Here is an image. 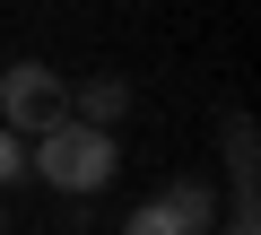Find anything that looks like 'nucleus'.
Returning a JSON list of instances; mask_svg holds the SVG:
<instances>
[{
  "label": "nucleus",
  "mask_w": 261,
  "mask_h": 235,
  "mask_svg": "<svg viewBox=\"0 0 261 235\" xmlns=\"http://www.w3.org/2000/svg\"><path fill=\"white\" fill-rule=\"evenodd\" d=\"M18 174H27V140H18V131H9V122H0V192H9V183H18Z\"/></svg>",
  "instance_id": "5"
},
{
  "label": "nucleus",
  "mask_w": 261,
  "mask_h": 235,
  "mask_svg": "<svg viewBox=\"0 0 261 235\" xmlns=\"http://www.w3.org/2000/svg\"><path fill=\"white\" fill-rule=\"evenodd\" d=\"M61 113H70V79L53 61H9V70H0V122H9L18 140L53 131Z\"/></svg>",
  "instance_id": "2"
},
{
  "label": "nucleus",
  "mask_w": 261,
  "mask_h": 235,
  "mask_svg": "<svg viewBox=\"0 0 261 235\" xmlns=\"http://www.w3.org/2000/svg\"><path fill=\"white\" fill-rule=\"evenodd\" d=\"M226 235H252V200H235V218H226Z\"/></svg>",
  "instance_id": "6"
},
{
  "label": "nucleus",
  "mask_w": 261,
  "mask_h": 235,
  "mask_svg": "<svg viewBox=\"0 0 261 235\" xmlns=\"http://www.w3.org/2000/svg\"><path fill=\"white\" fill-rule=\"evenodd\" d=\"M0 226H9V209H0Z\"/></svg>",
  "instance_id": "7"
},
{
  "label": "nucleus",
  "mask_w": 261,
  "mask_h": 235,
  "mask_svg": "<svg viewBox=\"0 0 261 235\" xmlns=\"http://www.w3.org/2000/svg\"><path fill=\"white\" fill-rule=\"evenodd\" d=\"M27 174H44L53 192H105L122 174V140L96 131V122H79V113H61L53 131L27 140Z\"/></svg>",
  "instance_id": "1"
},
{
  "label": "nucleus",
  "mask_w": 261,
  "mask_h": 235,
  "mask_svg": "<svg viewBox=\"0 0 261 235\" xmlns=\"http://www.w3.org/2000/svg\"><path fill=\"white\" fill-rule=\"evenodd\" d=\"M209 226H218V192L209 183H166V192H148L130 209L122 235H209Z\"/></svg>",
  "instance_id": "3"
},
{
  "label": "nucleus",
  "mask_w": 261,
  "mask_h": 235,
  "mask_svg": "<svg viewBox=\"0 0 261 235\" xmlns=\"http://www.w3.org/2000/svg\"><path fill=\"white\" fill-rule=\"evenodd\" d=\"M70 113L96 122V131H113L122 113H130V87H122V79H87V87H70Z\"/></svg>",
  "instance_id": "4"
}]
</instances>
